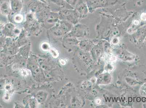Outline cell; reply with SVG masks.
<instances>
[{
	"instance_id": "6da1fadb",
	"label": "cell",
	"mask_w": 146,
	"mask_h": 108,
	"mask_svg": "<svg viewBox=\"0 0 146 108\" xmlns=\"http://www.w3.org/2000/svg\"><path fill=\"white\" fill-rule=\"evenodd\" d=\"M58 13L60 20H66L72 24L76 23L79 18L74 9L61 10Z\"/></svg>"
},
{
	"instance_id": "7a4b0ae2",
	"label": "cell",
	"mask_w": 146,
	"mask_h": 108,
	"mask_svg": "<svg viewBox=\"0 0 146 108\" xmlns=\"http://www.w3.org/2000/svg\"><path fill=\"white\" fill-rule=\"evenodd\" d=\"M74 9L79 18H85L88 14L89 9L87 4L83 1H79Z\"/></svg>"
},
{
	"instance_id": "3957f363",
	"label": "cell",
	"mask_w": 146,
	"mask_h": 108,
	"mask_svg": "<svg viewBox=\"0 0 146 108\" xmlns=\"http://www.w3.org/2000/svg\"><path fill=\"white\" fill-rule=\"evenodd\" d=\"M1 14L3 16L8 17L12 13L9 0H1L0 5Z\"/></svg>"
},
{
	"instance_id": "277c9868",
	"label": "cell",
	"mask_w": 146,
	"mask_h": 108,
	"mask_svg": "<svg viewBox=\"0 0 146 108\" xmlns=\"http://www.w3.org/2000/svg\"><path fill=\"white\" fill-rule=\"evenodd\" d=\"M11 8L13 13H20L23 6V0H9Z\"/></svg>"
},
{
	"instance_id": "5b68a950",
	"label": "cell",
	"mask_w": 146,
	"mask_h": 108,
	"mask_svg": "<svg viewBox=\"0 0 146 108\" xmlns=\"http://www.w3.org/2000/svg\"><path fill=\"white\" fill-rule=\"evenodd\" d=\"M28 6L32 12L37 13L45 8L42 3L37 0H32L29 3Z\"/></svg>"
},
{
	"instance_id": "8992f818",
	"label": "cell",
	"mask_w": 146,
	"mask_h": 108,
	"mask_svg": "<svg viewBox=\"0 0 146 108\" xmlns=\"http://www.w3.org/2000/svg\"><path fill=\"white\" fill-rule=\"evenodd\" d=\"M50 9L45 7L39 12L36 13L38 14L36 17L38 20H40L41 21L45 22L49 16L50 12Z\"/></svg>"
},
{
	"instance_id": "52a82bcc",
	"label": "cell",
	"mask_w": 146,
	"mask_h": 108,
	"mask_svg": "<svg viewBox=\"0 0 146 108\" xmlns=\"http://www.w3.org/2000/svg\"><path fill=\"white\" fill-rule=\"evenodd\" d=\"M59 21V13L51 11L48 18L45 22L49 24H54V23H58Z\"/></svg>"
},
{
	"instance_id": "ba28073f",
	"label": "cell",
	"mask_w": 146,
	"mask_h": 108,
	"mask_svg": "<svg viewBox=\"0 0 146 108\" xmlns=\"http://www.w3.org/2000/svg\"><path fill=\"white\" fill-rule=\"evenodd\" d=\"M51 2L60 8L61 10L63 9H74L72 6L64 0H51Z\"/></svg>"
},
{
	"instance_id": "9c48e42d",
	"label": "cell",
	"mask_w": 146,
	"mask_h": 108,
	"mask_svg": "<svg viewBox=\"0 0 146 108\" xmlns=\"http://www.w3.org/2000/svg\"><path fill=\"white\" fill-rule=\"evenodd\" d=\"M87 4L90 11L103 6L100 0H87Z\"/></svg>"
},
{
	"instance_id": "30bf717a",
	"label": "cell",
	"mask_w": 146,
	"mask_h": 108,
	"mask_svg": "<svg viewBox=\"0 0 146 108\" xmlns=\"http://www.w3.org/2000/svg\"><path fill=\"white\" fill-rule=\"evenodd\" d=\"M61 30L64 32H67L71 28L72 23L65 20H60L58 22Z\"/></svg>"
},
{
	"instance_id": "8fae6325",
	"label": "cell",
	"mask_w": 146,
	"mask_h": 108,
	"mask_svg": "<svg viewBox=\"0 0 146 108\" xmlns=\"http://www.w3.org/2000/svg\"><path fill=\"white\" fill-rule=\"evenodd\" d=\"M13 20L16 23H22L24 20V17L22 14L19 13H14Z\"/></svg>"
},
{
	"instance_id": "7c38bea8",
	"label": "cell",
	"mask_w": 146,
	"mask_h": 108,
	"mask_svg": "<svg viewBox=\"0 0 146 108\" xmlns=\"http://www.w3.org/2000/svg\"><path fill=\"white\" fill-rule=\"evenodd\" d=\"M50 53L52 55L53 57L56 58L59 56V54L56 50L54 48L50 49Z\"/></svg>"
},
{
	"instance_id": "4fadbf2b",
	"label": "cell",
	"mask_w": 146,
	"mask_h": 108,
	"mask_svg": "<svg viewBox=\"0 0 146 108\" xmlns=\"http://www.w3.org/2000/svg\"><path fill=\"white\" fill-rule=\"evenodd\" d=\"M41 48L44 51H50V49H51L50 48V45L47 43H43L41 46Z\"/></svg>"
},
{
	"instance_id": "5bb4252c",
	"label": "cell",
	"mask_w": 146,
	"mask_h": 108,
	"mask_svg": "<svg viewBox=\"0 0 146 108\" xmlns=\"http://www.w3.org/2000/svg\"><path fill=\"white\" fill-rule=\"evenodd\" d=\"M29 72H28V71L26 70H22L21 72V74H22V75L24 76L28 75Z\"/></svg>"
},
{
	"instance_id": "9a60e30c",
	"label": "cell",
	"mask_w": 146,
	"mask_h": 108,
	"mask_svg": "<svg viewBox=\"0 0 146 108\" xmlns=\"http://www.w3.org/2000/svg\"><path fill=\"white\" fill-rule=\"evenodd\" d=\"M140 19L142 21H146V13H143L141 14Z\"/></svg>"
},
{
	"instance_id": "2e32d148",
	"label": "cell",
	"mask_w": 146,
	"mask_h": 108,
	"mask_svg": "<svg viewBox=\"0 0 146 108\" xmlns=\"http://www.w3.org/2000/svg\"><path fill=\"white\" fill-rule=\"evenodd\" d=\"M107 0H100V1L103 6L107 3Z\"/></svg>"
},
{
	"instance_id": "e0dca14e",
	"label": "cell",
	"mask_w": 146,
	"mask_h": 108,
	"mask_svg": "<svg viewBox=\"0 0 146 108\" xmlns=\"http://www.w3.org/2000/svg\"><path fill=\"white\" fill-rule=\"evenodd\" d=\"M139 21L138 20H135L134 21H133V24L135 25H137L139 24Z\"/></svg>"
},
{
	"instance_id": "ac0fdd59",
	"label": "cell",
	"mask_w": 146,
	"mask_h": 108,
	"mask_svg": "<svg viewBox=\"0 0 146 108\" xmlns=\"http://www.w3.org/2000/svg\"><path fill=\"white\" fill-rule=\"evenodd\" d=\"M60 64L62 65H64V64H66V62H65L64 60H61L60 61Z\"/></svg>"
},
{
	"instance_id": "d6986e66",
	"label": "cell",
	"mask_w": 146,
	"mask_h": 108,
	"mask_svg": "<svg viewBox=\"0 0 146 108\" xmlns=\"http://www.w3.org/2000/svg\"><path fill=\"white\" fill-rule=\"evenodd\" d=\"M64 1H66V2H68V0H64Z\"/></svg>"
}]
</instances>
